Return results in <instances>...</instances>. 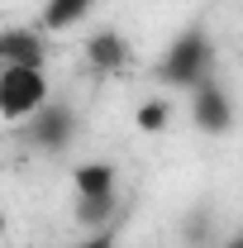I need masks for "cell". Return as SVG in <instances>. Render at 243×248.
Returning a JSON list of instances; mask_svg holds the SVG:
<instances>
[{"mask_svg": "<svg viewBox=\"0 0 243 248\" xmlns=\"http://www.w3.org/2000/svg\"><path fill=\"white\" fill-rule=\"evenodd\" d=\"M191 120H196L200 134H214V139L234 129V100H229V91L214 77H205V81L191 86Z\"/></svg>", "mask_w": 243, "mask_h": 248, "instance_id": "3", "label": "cell"}, {"mask_svg": "<svg viewBox=\"0 0 243 248\" xmlns=\"http://www.w3.org/2000/svg\"><path fill=\"white\" fill-rule=\"evenodd\" d=\"M72 186H76V201H105V196H120V167L115 162H76L72 167Z\"/></svg>", "mask_w": 243, "mask_h": 248, "instance_id": "5", "label": "cell"}, {"mask_svg": "<svg viewBox=\"0 0 243 248\" xmlns=\"http://www.w3.org/2000/svg\"><path fill=\"white\" fill-rule=\"evenodd\" d=\"M48 105V77L43 67H29V62H5L0 67V120L19 124L38 115Z\"/></svg>", "mask_w": 243, "mask_h": 248, "instance_id": "1", "label": "cell"}, {"mask_svg": "<svg viewBox=\"0 0 243 248\" xmlns=\"http://www.w3.org/2000/svg\"><path fill=\"white\" fill-rule=\"evenodd\" d=\"M43 29H5L0 33V67L5 62H29V67H43Z\"/></svg>", "mask_w": 243, "mask_h": 248, "instance_id": "6", "label": "cell"}, {"mask_svg": "<svg viewBox=\"0 0 243 248\" xmlns=\"http://www.w3.org/2000/svg\"><path fill=\"white\" fill-rule=\"evenodd\" d=\"M86 62H91L95 72H120L124 62H129V43H124V33H115V29L91 33V43H86Z\"/></svg>", "mask_w": 243, "mask_h": 248, "instance_id": "7", "label": "cell"}, {"mask_svg": "<svg viewBox=\"0 0 243 248\" xmlns=\"http://www.w3.org/2000/svg\"><path fill=\"white\" fill-rule=\"evenodd\" d=\"M120 210V196H105V201H76V224L81 229H105Z\"/></svg>", "mask_w": 243, "mask_h": 248, "instance_id": "9", "label": "cell"}, {"mask_svg": "<svg viewBox=\"0 0 243 248\" xmlns=\"http://www.w3.org/2000/svg\"><path fill=\"white\" fill-rule=\"evenodd\" d=\"M167 120H172V105H167V100H143V105H138V115H134V124H138L143 134L167 129Z\"/></svg>", "mask_w": 243, "mask_h": 248, "instance_id": "10", "label": "cell"}, {"mask_svg": "<svg viewBox=\"0 0 243 248\" xmlns=\"http://www.w3.org/2000/svg\"><path fill=\"white\" fill-rule=\"evenodd\" d=\"M210 62H214V43L205 29H186L167 53H162V62H157V77L167 81V86H182V91H191L196 81H205L210 77Z\"/></svg>", "mask_w": 243, "mask_h": 248, "instance_id": "2", "label": "cell"}, {"mask_svg": "<svg viewBox=\"0 0 243 248\" xmlns=\"http://www.w3.org/2000/svg\"><path fill=\"white\" fill-rule=\"evenodd\" d=\"M29 139L43 148V153H62L72 139H76V115L67 105H43L38 115H29Z\"/></svg>", "mask_w": 243, "mask_h": 248, "instance_id": "4", "label": "cell"}, {"mask_svg": "<svg viewBox=\"0 0 243 248\" xmlns=\"http://www.w3.org/2000/svg\"><path fill=\"white\" fill-rule=\"evenodd\" d=\"M0 234H5V210H0Z\"/></svg>", "mask_w": 243, "mask_h": 248, "instance_id": "13", "label": "cell"}, {"mask_svg": "<svg viewBox=\"0 0 243 248\" xmlns=\"http://www.w3.org/2000/svg\"><path fill=\"white\" fill-rule=\"evenodd\" d=\"M115 239H120V234H115V224H105V229H86L72 248H115Z\"/></svg>", "mask_w": 243, "mask_h": 248, "instance_id": "11", "label": "cell"}, {"mask_svg": "<svg viewBox=\"0 0 243 248\" xmlns=\"http://www.w3.org/2000/svg\"><path fill=\"white\" fill-rule=\"evenodd\" d=\"M224 248H243V239H239V234H234V239H224Z\"/></svg>", "mask_w": 243, "mask_h": 248, "instance_id": "12", "label": "cell"}, {"mask_svg": "<svg viewBox=\"0 0 243 248\" xmlns=\"http://www.w3.org/2000/svg\"><path fill=\"white\" fill-rule=\"evenodd\" d=\"M95 0H48L43 5V33H62L72 29V24H81L86 15H91Z\"/></svg>", "mask_w": 243, "mask_h": 248, "instance_id": "8", "label": "cell"}]
</instances>
